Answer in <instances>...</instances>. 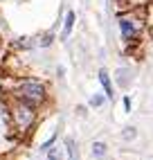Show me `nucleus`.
I'll list each match as a JSON object with an SVG mask.
<instances>
[{"label":"nucleus","mask_w":153,"mask_h":160,"mask_svg":"<svg viewBox=\"0 0 153 160\" xmlns=\"http://www.w3.org/2000/svg\"><path fill=\"white\" fill-rule=\"evenodd\" d=\"M18 97L27 106H36L45 99V83L38 79H23L18 83Z\"/></svg>","instance_id":"1"},{"label":"nucleus","mask_w":153,"mask_h":160,"mask_svg":"<svg viewBox=\"0 0 153 160\" xmlns=\"http://www.w3.org/2000/svg\"><path fill=\"white\" fill-rule=\"evenodd\" d=\"M92 153H95V158H104L106 156V144L104 142H95L92 144Z\"/></svg>","instance_id":"7"},{"label":"nucleus","mask_w":153,"mask_h":160,"mask_svg":"<svg viewBox=\"0 0 153 160\" xmlns=\"http://www.w3.org/2000/svg\"><path fill=\"white\" fill-rule=\"evenodd\" d=\"M63 72H65V68H63V66H59V68H57V74H59V77H63Z\"/></svg>","instance_id":"13"},{"label":"nucleus","mask_w":153,"mask_h":160,"mask_svg":"<svg viewBox=\"0 0 153 160\" xmlns=\"http://www.w3.org/2000/svg\"><path fill=\"white\" fill-rule=\"evenodd\" d=\"M99 83H101V88H104V95H106V99H113V83H111V77H108V72L106 70H99Z\"/></svg>","instance_id":"3"},{"label":"nucleus","mask_w":153,"mask_h":160,"mask_svg":"<svg viewBox=\"0 0 153 160\" xmlns=\"http://www.w3.org/2000/svg\"><path fill=\"white\" fill-rule=\"evenodd\" d=\"M52 41H54V36H52V34H45V36H43V41H41V48H50Z\"/></svg>","instance_id":"11"},{"label":"nucleus","mask_w":153,"mask_h":160,"mask_svg":"<svg viewBox=\"0 0 153 160\" xmlns=\"http://www.w3.org/2000/svg\"><path fill=\"white\" fill-rule=\"evenodd\" d=\"M122 102H124V108H126V111H131V97H124Z\"/></svg>","instance_id":"12"},{"label":"nucleus","mask_w":153,"mask_h":160,"mask_svg":"<svg viewBox=\"0 0 153 160\" xmlns=\"http://www.w3.org/2000/svg\"><path fill=\"white\" fill-rule=\"evenodd\" d=\"M54 140H57V133H54V135L50 138V140H45V142H43V144H41V151H43V153H45V151H47V149H50V147L54 144Z\"/></svg>","instance_id":"10"},{"label":"nucleus","mask_w":153,"mask_h":160,"mask_svg":"<svg viewBox=\"0 0 153 160\" xmlns=\"http://www.w3.org/2000/svg\"><path fill=\"white\" fill-rule=\"evenodd\" d=\"M74 20H76V14H74V12H68V14H65V23H63V32H61V41H68V36L72 34Z\"/></svg>","instance_id":"4"},{"label":"nucleus","mask_w":153,"mask_h":160,"mask_svg":"<svg viewBox=\"0 0 153 160\" xmlns=\"http://www.w3.org/2000/svg\"><path fill=\"white\" fill-rule=\"evenodd\" d=\"M119 32H122V38L126 41H135L137 36V25H135V18L133 16H119Z\"/></svg>","instance_id":"2"},{"label":"nucleus","mask_w":153,"mask_h":160,"mask_svg":"<svg viewBox=\"0 0 153 160\" xmlns=\"http://www.w3.org/2000/svg\"><path fill=\"white\" fill-rule=\"evenodd\" d=\"M45 153H47V160H61V151H59V147H50Z\"/></svg>","instance_id":"8"},{"label":"nucleus","mask_w":153,"mask_h":160,"mask_svg":"<svg viewBox=\"0 0 153 160\" xmlns=\"http://www.w3.org/2000/svg\"><path fill=\"white\" fill-rule=\"evenodd\" d=\"M135 135H137V131L133 129V126H128V129H126V131L122 133V138H124V140H133Z\"/></svg>","instance_id":"9"},{"label":"nucleus","mask_w":153,"mask_h":160,"mask_svg":"<svg viewBox=\"0 0 153 160\" xmlns=\"http://www.w3.org/2000/svg\"><path fill=\"white\" fill-rule=\"evenodd\" d=\"M104 102H106V95H99V92H95L92 95V97H90V106H92V108H101V106H104Z\"/></svg>","instance_id":"6"},{"label":"nucleus","mask_w":153,"mask_h":160,"mask_svg":"<svg viewBox=\"0 0 153 160\" xmlns=\"http://www.w3.org/2000/svg\"><path fill=\"white\" fill-rule=\"evenodd\" d=\"M65 149H68V160H79V151H76V144L72 138L65 140Z\"/></svg>","instance_id":"5"}]
</instances>
